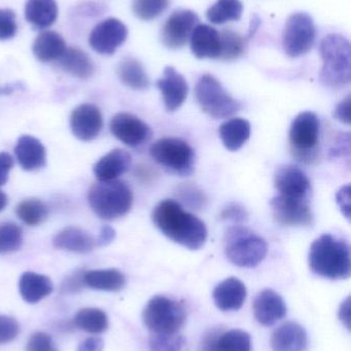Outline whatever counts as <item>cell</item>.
Listing matches in <instances>:
<instances>
[{"instance_id": "obj_41", "label": "cell", "mask_w": 351, "mask_h": 351, "mask_svg": "<svg viewBox=\"0 0 351 351\" xmlns=\"http://www.w3.org/2000/svg\"><path fill=\"white\" fill-rule=\"evenodd\" d=\"M18 30L16 14L10 8H0V40H8Z\"/></svg>"}, {"instance_id": "obj_10", "label": "cell", "mask_w": 351, "mask_h": 351, "mask_svg": "<svg viewBox=\"0 0 351 351\" xmlns=\"http://www.w3.org/2000/svg\"><path fill=\"white\" fill-rule=\"evenodd\" d=\"M315 41V26L313 18L304 12L292 14L286 21L282 34V47L291 58L305 55Z\"/></svg>"}, {"instance_id": "obj_24", "label": "cell", "mask_w": 351, "mask_h": 351, "mask_svg": "<svg viewBox=\"0 0 351 351\" xmlns=\"http://www.w3.org/2000/svg\"><path fill=\"white\" fill-rule=\"evenodd\" d=\"M53 245L56 249L76 254L91 253L97 247L96 239L90 233L74 226L66 227L58 232Z\"/></svg>"}, {"instance_id": "obj_5", "label": "cell", "mask_w": 351, "mask_h": 351, "mask_svg": "<svg viewBox=\"0 0 351 351\" xmlns=\"http://www.w3.org/2000/svg\"><path fill=\"white\" fill-rule=\"evenodd\" d=\"M227 259L242 268H255L265 259L268 245L263 237L247 227L235 225L227 230L224 239Z\"/></svg>"}, {"instance_id": "obj_29", "label": "cell", "mask_w": 351, "mask_h": 351, "mask_svg": "<svg viewBox=\"0 0 351 351\" xmlns=\"http://www.w3.org/2000/svg\"><path fill=\"white\" fill-rule=\"evenodd\" d=\"M56 0H28L25 5V19L36 29H47L57 20Z\"/></svg>"}, {"instance_id": "obj_36", "label": "cell", "mask_w": 351, "mask_h": 351, "mask_svg": "<svg viewBox=\"0 0 351 351\" xmlns=\"http://www.w3.org/2000/svg\"><path fill=\"white\" fill-rule=\"evenodd\" d=\"M216 351H251V339L242 330L223 331L216 342Z\"/></svg>"}, {"instance_id": "obj_9", "label": "cell", "mask_w": 351, "mask_h": 351, "mask_svg": "<svg viewBox=\"0 0 351 351\" xmlns=\"http://www.w3.org/2000/svg\"><path fill=\"white\" fill-rule=\"evenodd\" d=\"M321 123L315 113L304 111L299 113L290 129V143L297 160L311 164L319 154Z\"/></svg>"}, {"instance_id": "obj_7", "label": "cell", "mask_w": 351, "mask_h": 351, "mask_svg": "<svg viewBox=\"0 0 351 351\" xmlns=\"http://www.w3.org/2000/svg\"><path fill=\"white\" fill-rule=\"evenodd\" d=\"M152 160L172 174L187 177L195 170L196 156L192 146L179 138L157 140L150 148Z\"/></svg>"}, {"instance_id": "obj_19", "label": "cell", "mask_w": 351, "mask_h": 351, "mask_svg": "<svg viewBox=\"0 0 351 351\" xmlns=\"http://www.w3.org/2000/svg\"><path fill=\"white\" fill-rule=\"evenodd\" d=\"M247 296V287L237 278L223 280L212 293L214 304L222 311H239L245 304Z\"/></svg>"}, {"instance_id": "obj_6", "label": "cell", "mask_w": 351, "mask_h": 351, "mask_svg": "<svg viewBox=\"0 0 351 351\" xmlns=\"http://www.w3.org/2000/svg\"><path fill=\"white\" fill-rule=\"evenodd\" d=\"M185 305L166 296L152 297L142 311V321L152 334H177L187 321Z\"/></svg>"}, {"instance_id": "obj_45", "label": "cell", "mask_w": 351, "mask_h": 351, "mask_svg": "<svg viewBox=\"0 0 351 351\" xmlns=\"http://www.w3.org/2000/svg\"><path fill=\"white\" fill-rule=\"evenodd\" d=\"M222 332V328H214L206 332L200 343L199 351H216V342Z\"/></svg>"}, {"instance_id": "obj_2", "label": "cell", "mask_w": 351, "mask_h": 351, "mask_svg": "<svg viewBox=\"0 0 351 351\" xmlns=\"http://www.w3.org/2000/svg\"><path fill=\"white\" fill-rule=\"evenodd\" d=\"M309 267L313 274L331 280H348L351 274L350 247L332 234L315 239L309 250Z\"/></svg>"}, {"instance_id": "obj_30", "label": "cell", "mask_w": 351, "mask_h": 351, "mask_svg": "<svg viewBox=\"0 0 351 351\" xmlns=\"http://www.w3.org/2000/svg\"><path fill=\"white\" fill-rule=\"evenodd\" d=\"M84 282L89 288L104 292H120L126 285L123 272L115 268L96 269L84 274Z\"/></svg>"}, {"instance_id": "obj_51", "label": "cell", "mask_w": 351, "mask_h": 351, "mask_svg": "<svg viewBox=\"0 0 351 351\" xmlns=\"http://www.w3.org/2000/svg\"><path fill=\"white\" fill-rule=\"evenodd\" d=\"M115 231L113 227L109 226V225L103 226L98 239H96L97 247H105V245H109L115 239Z\"/></svg>"}, {"instance_id": "obj_20", "label": "cell", "mask_w": 351, "mask_h": 351, "mask_svg": "<svg viewBox=\"0 0 351 351\" xmlns=\"http://www.w3.org/2000/svg\"><path fill=\"white\" fill-rule=\"evenodd\" d=\"M191 51L198 59H220V32L210 25L200 24L192 33Z\"/></svg>"}, {"instance_id": "obj_22", "label": "cell", "mask_w": 351, "mask_h": 351, "mask_svg": "<svg viewBox=\"0 0 351 351\" xmlns=\"http://www.w3.org/2000/svg\"><path fill=\"white\" fill-rule=\"evenodd\" d=\"M308 336L302 326L288 322L278 327L271 336L273 351H306Z\"/></svg>"}, {"instance_id": "obj_18", "label": "cell", "mask_w": 351, "mask_h": 351, "mask_svg": "<svg viewBox=\"0 0 351 351\" xmlns=\"http://www.w3.org/2000/svg\"><path fill=\"white\" fill-rule=\"evenodd\" d=\"M157 86L162 93L165 108L169 112L181 108L189 93L187 80L171 66L165 68L162 77L157 82Z\"/></svg>"}, {"instance_id": "obj_21", "label": "cell", "mask_w": 351, "mask_h": 351, "mask_svg": "<svg viewBox=\"0 0 351 351\" xmlns=\"http://www.w3.org/2000/svg\"><path fill=\"white\" fill-rule=\"evenodd\" d=\"M14 154L21 168L28 172L39 170L47 164L45 146L32 136L25 135L19 138Z\"/></svg>"}, {"instance_id": "obj_50", "label": "cell", "mask_w": 351, "mask_h": 351, "mask_svg": "<svg viewBox=\"0 0 351 351\" xmlns=\"http://www.w3.org/2000/svg\"><path fill=\"white\" fill-rule=\"evenodd\" d=\"M104 343L99 337H89L80 342L78 351H103Z\"/></svg>"}, {"instance_id": "obj_27", "label": "cell", "mask_w": 351, "mask_h": 351, "mask_svg": "<svg viewBox=\"0 0 351 351\" xmlns=\"http://www.w3.org/2000/svg\"><path fill=\"white\" fill-rule=\"evenodd\" d=\"M66 47L65 40L55 31H43L33 43L32 51L39 61H58L63 55Z\"/></svg>"}, {"instance_id": "obj_42", "label": "cell", "mask_w": 351, "mask_h": 351, "mask_svg": "<svg viewBox=\"0 0 351 351\" xmlns=\"http://www.w3.org/2000/svg\"><path fill=\"white\" fill-rule=\"evenodd\" d=\"M20 334V325L14 317L0 315V346L10 343Z\"/></svg>"}, {"instance_id": "obj_38", "label": "cell", "mask_w": 351, "mask_h": 351, "mask_svg": "<svg viewBox=\"0 0 351 351\" xmlns=\"http://www.w3.org/2000/svg\"><path fill=\"white\" fill-rule=\"evenodd\" d=\"M168 4L169 0H133L132 10L140 20L150 21L163 14Z\"/></svg>"}, {"instance_id": "obj_32", "label": "cell", "mask_w": 351, "mask_h": 351, "mask_svg": "<svg viewBox=\"0 0 351 351\" xmlns=\"http://www.w3.org/2000/svg\"><path fill=\"white\" fill-rule=\"evenodd\" d=\"M76 328L87 333L102 334L109 328V319L106 313L99 308H82L76 313L73 319Z\"/></svg>"}, {"instance_id": "obj_49", "label": "cell", "mask_w": 351, "mask_h": 351, "mask_svg": "<svg viewBox=\"0 0 351 351\" xmlns=\"http://www.w3.org/2000/svg\"><path fill=\"white\" fill-rule=\"evenodd\" d=\"M14 167V160L8 152H0V186L6 184L8 175Z\"/></svg>"}, {"instance_id": "obj_43", "label": "cell", "mask_w": 351, "mask_h": 351, "mask_svg": "<svg viewBox=\"0 0 351 351\" xmlns=\"http://www.w3.org/2000/svg\"><path fill=\"white\" fill-rule=\"evenodd\" d=\"M26 351H58L53 339L45 332H35L28 339Z\"/></svg>"}, {"instance_id": "obj_13", "label": "cell", "mask_w": 351, "mask_h": 351, "mask_svg": "<svg viewBox=\"0 0 351 351\" xmlns=\"http://www.w3.org/2000/svg\"><path fill=\"white\" fill-rule=\"evenodd\" d=\"M128 36L127 27L115 18L99 23L89 36L90 47L101 55H113L125 43Z\"/></svg>"}, {"instance_id": "obj_8", "label": "cell", "mask_w": 351, "mask_h": 351, "mask_svg": "<svg viewBox=\"0 0 351 351\" xmlns=\"http://www.w3.org/2000/svg\"><path fill=\"white\" fill-rule=\"evenodd\" d=\"M196 100L203 112L216 119H228L236 114L241 104L235 100L214 76L205 74L198 80Z\"/></svg>"}, {"instance_id": "obj_4", "label": "cell", "mask_w": 351, "mask_h": 351, "mask_svg": "<svg viewBox=\"0 0 351 351\" xmlns=\"http://www.w3.org/2000/svg\"><path fill=\"white\" fill-rule=\"evenodd\" d=\"M323 68L321 82L326 86L340 88L350 84L351 78L350 43L340 34H330L321 43Z\"/></svg>"}, {"instance_id": "obj_15", "label": "cell", "mask_w": 351, "mask_h": 351, "mask_svg": "<svg viewBox=\"0 0 351 351\" xmlns=\"http://www.w3.org/2000/svg\"><path fill=\"white\" fill-rule=\"evenodd\" d=\"M274 185L280 195L295 199L309 200L311 184L307 175L298 167H280L274 176Z\"/></svg>"}, {"instance_id": "obj_26", "label": "cell", "mask_w": 351, "mask_h": 351, "mask_svg": "<svg viewBox=\"0 0 351 351\" xmlns=\"http://www.w3.org/2000/svg\"><path fill=\"white\" fill-rule=\"evenodd\" d=\"M58 64L64 72L80 80L91 77L95 72L92 60L80 47H67Z\"/></svg>"}, {"instance_id": "obj_23", "label": "cell", "mask_w": 351, "mask_h": 351, "mask_svg": "<svg viewBox=\"0 0 351 351\" xmlns=\"http://www.w3.org/2000/svg\"><path fill=\"white\" fill-rule=\"evenodd\" d=\"M132 158L123 149H113L105 154L93 168L98 181H113L126 174L131 168Z\"/></svg>"}, {"instance_id": "obj_44", "label": "cell", "mask_w": 351, "mask_h": 351, "mask_svg": "<svg viewBox=\"0 0 351 351\" xmlns=\"http://www.w3.org/2000/svg\"><path fill=\"white\" fill-rule=\"evenodd\" d=\"M220 219L235 223H242L247 221V212L240 204H230L220 213Z\"/></svg>"}, {"instance_id": "obj_40", "label": "cell", "mask_w": 351, "mask_h": 351, "mask_svg": "<svg viewBox=\"0 0 351 351\" xmlns=\"http://www.w3.org/2000/svg\"><path fill=\"white\" fill-rule=\"evenodd\" d=\"M177 195L183 204H187L193 210H200L204 208L206 204V196L197 186L191 183L183 184L179 186Z\"/></svg>"}, {"instance_id": "obj_48", "label": "cell", "mask_w": 351, "mask_h": 351, "mask_svg": "<svg viewBox=\"0 0 351 351\" xmlns=\"http://www.w3.org/2000/svg\"><path fill=\"white\" fill-rule=\"evenodd\" d=\"M336 199H337L338 206L341 208L342 214L346 217V218H350V186H343L341 189L338 191L337 195H336Z\"/></svg>"}, {"instance_id": "obj_16", "label": "cell", "mask_w": 351, "mask_h": 351, "mask_svg": "<svg viewBox=\"0 0 351 351\" xmlns=\"http://www.w3.org/2000/svg\"><path fill=\"white\" fill-rule=\"evenodd\" d=\"M102 127V113L95 105H78L72 110L70 115V128L74 137L80 141L89 142L96 139Z\"/></svg>"}, {"instance_id": "obj_37", "label": "cell", "mask_w": 351, "mask_h": 351, "mask_svg": "<svg viewBox=\"0 0 351 351\" xmlns=\"http://www.w3.org/2000/svg\"><path fill=\"white\" fill-rule=\"evenodd\" d=\"M23 230L12 222L0 223V254L12 253L22 247Z\"/></svg>"}, {"instance_id": "obj_1", "label": "cell", "mask_w": 351, "mask_h": 351, "mask_svg": "<svg viewBox=\"0 0 351 351\" xmlns=\"http://www.w3.org/2000/svg\"><path fill=\"white\" fill-rule=\"evenodd\" d=\"M152 219L165 237L183 247L196 251L205 245L208 232L203 221L183 210L175 200H163L157 204Z\"/></svg>"}, {"instance_id": "obj_35", "label": "cell", "mask_w": 351, "mask_h": 351, "mask_svg": "<svg viewBox=\"0 0 351 351\" xmlns=\"http://www.w3.org/2000/svg\"><path fill=\"white\" fill-rule=\"evenodd\" d=\"M220 36V56L223 61H234L245 53L247 40L232 30H223Z\"/></svg>"}, {"instance_id": "obj_14", "label": "cell", "mask_w": 351, "mask_h": 351, "mask_svg": "<svg viewBox=\"0 0 351 351\" xmlns=\"http://www.w3.org/2000/svg\"><path fill=\"white\" fill-rule=\"evenodd\" d=\"M113 137L130 147H138L152 137V130L144 121L131 113L115 114L109 123Z\"/></svg>"}, {"instance_id": "obj_39", "label": "cell", "mask_w": 351, "mask_h": 351, "mask_svg": "<svg viewBox=\"0 0 351 351\" xmlns=\"http://www.w3.org/2000/svg\"><path fill=\"white\" fill-rule=\"evenodd\" d=\"M185 338L177 334H152L150 338V351H181Z\"/></svg>"}, {"instance_id": "obj_47", "label": "cell", "mask_w": 351, "mask_h": 351, "mask_svg": "<svg viewBox=\"0 0 351 351\" xmlns=\"http://www.w3.org/2000/svg\"><path fill=\"white\" fill-rule=\"evenodd\" d=\"M84 272H76L69 278H66L62 285V292L76 293L84 287Z\"/></svg>"}, {"instance_id": "obj_3", "label": "cell", "mask_w": 351, "mask_h": 351, "mask_svg": "<svg viewBox=\"0 0 351 351\" xmlns=\"http://www.w3.org/2000/svg\"><path fill=\"white\" fill-rule=\"evenodd\" d=\"M88 202L99 218L115 220L131 210L133 192L125 182L119 180L98 181L89 189Z\"/></svg>"}, {"instance_id": "obj_17", "label": "cell", "mask_w": 351, "mask_h": 351, "mask_svg": "<svg viewBox=\"0 0 351 351\" xmlns=\"http://www.w3.org/2000/svg\"><path fill=\"white\" fill-rule=\"evenodd\" d=\"M256 321L264 327H271L284 319L288 313L282 297L271 289L262 291L255 298L253 304Z\"/></svg>"}, {"instance_id": "obj_46", "label": "cell", "mask_w": 351, "mask_h": 351, "mask_svg": "<svg viewBox=\"0 0 351 351\" xmlns=\"http://www.w3.org/2000/svg\"><path fill=\"white\" fill-rule=\"evenodd\" d=\"M350 108H351V97L348 95L344 100H342L339 104L336 106L334 110V117L340 123L350 125Z\"/></svg>"}, {"instance_id": "obj_25", "label": "cell", "mask_w": 351, "mask_h": 351, "mask_svg": "<svg viewBox=\"0 0 351 351\" xmlns=\"http://www.w3.org/2000/svg\"><path fill=\"white\" fill-rule=\"evenodd\" d=\"M53 282L47 276L36 272L27 271L19 280V291L25 302L36 304L53 292Z\"/></svg>"}, {"instance_id": "obj_11", "label": "cell", "mask_w": 351, "mask_h": 351, "mask_svg": "<svg viewBox=\"0 0 351 351\" xmlns=\"http://www.w3.org/2000/svg\"><path fill=\"white\" fill-rule=\"evenodd\" d=\"M272 215L276 222L284 226H310L313 214L309 200L295 199L276 195L270 202Z\"/></svg>"}, {"instance_id": "obj_53", "label": "cell", "mask_w": 351, "mask_h": 351, "mask_svg": "<svg viewBox=\"0 0 351 351\" xmlns=\"http://www.w3.org/2000/svg\"><path fill=\"white\" fill-rule=\"evenodd\" d=\"M8 196L0 190V212H2L5 208V206H8Z\"/></svg>"}, {"instance_id": "obj_52", "label": "cell", "mask_w": 351, "mask_h": 351, "mask_svg": "<svg viewBox=\"0 0 351 351\" xmlns=\"http://www.w3.org/2000/svg\"><path fill=\"white\" fill-rule=\"evenodd\" d=\"M339 319L342 324L350 330V297H348L340 305Z\"/></svg>"}, {"instance_id": "obj_28", "label": "cell", "mask_w": 351, "mask_h": 351, "mask_svg": "<svg viewBox=\"0 0 351 351\" xmlns=\"http://www.w3.org/2000/svg\"><path fill=\"white\" fill-rule=\"evenodd\" d=\"M218 133L226 149L237 152L251 137V123L247 119L235 117L222 123Z\"/></svg>"}, {"instance_id": "obj_34", "label": "cell", "mask_w": 351, "mask_h": 351, "mask_svg": "<svg viewBox=\"0 0 351 351\" xmlns=\"http://www.w3.org/2000/svg\"><path fill=\"white\" fill-rule=\"evenodd\" d=\"M16 214L28 226H37L47 218L49 208L41 199L28 198L16 206Z\"/></svg>"}, {"instance_id": "obj_12", "label": "cell", "mask_w": 351, "mask_h": 351, "mask_svg": "<svg viewBox=\"0 0 351 351\" xmlns=\"http://www.w3.org/2000/svg\"><path fill=\"white\" fill-rule=\"evenodd\" d=\"M199 22L197 14L190 10H177L165 22L162 29V43L171 49H181L191 38Z\"/></svg>"}, {"instance_id": "obj_33", "label": "cell", "mask_w": 351, "mask_h": 351, "mask_svg": "<svg viewBox=\"0 0 351 351\" xmlns=\"http://www.w3.org/2000/svg\"><path fill=\"white\" fill-rule=\"evenodd\" d=\"M242 12L240 0H216V3L208 8L206 16L212 24L220 25L240 20Z\"/></svg>"}, {"instance_id": "obj_31", "label": "cell", "mask_w": 351, "mask_h": 351, "mask_svg": "<svg viewBox=\"0 0 351 351\" xmlns=\"http://www.w3.org/2000/svg\"><path fill=\"white\" fill-rule=\"evenodd\" d=\"M120 78L128 88L135 90H144L150 88V77L144 66L134 58H126L120 63Z\"/></svg>"}]
</instances>
